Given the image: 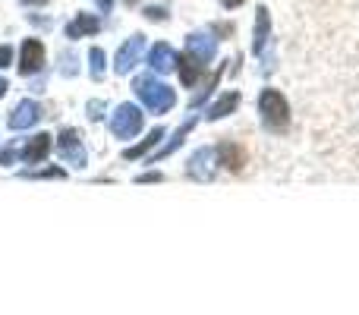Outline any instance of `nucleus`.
<instances>
[{
  "instance_id": "6",
  "label": "nucleus",
  "mask_w": 359,
  "mask_h": 315,
  "mask_svg": "<svg viewBox=\"0 0 359 315\" xmlns=\"http://www.w3.org/2000/svg\"><path fill=\"white\" fill-rule=\"evenodd\" d=\"M41 117H44V107L38 105L35 98H25L13 107V114L6 117V126H10L13 133H22V130H29V126H35Z\"/></svg>"
},
{
  "instance_id": "24",
  "label": "nucleus",
  "mask_w": 359,
  "mask_h": 315,
  "mask_svg": "<svg viewBox=\"0 0 359 315\" xmlns=\"http://www.w3.org/2000/svg\"><path fill=\"white\" fill-rule=\"evenodd\" d=\"M104 101H88V105H86V114H88V120H101V117H104Z\"/></svg>"
},
{
  "instance_id": "1",
  "label": "nucleus",
  "mask_w": 359,
  "mask_h": 315,
  "mask_svg": "<svg viewBox=\"0 0 359 315\" xmlns=\"http://www.w3.org/2000/svg\"><path fill=\"white\" fill-rule=\"evenodd\" d=\"M133 92H136V98L142 101L151 114H158V117L174 111V105H177V92L170 86H164V82L158 79V73L136 76V79H133Z\"/></svg>"
},
{
  "instance_id": "2",
  "label": "nucleus",
  "mask_w": 359,
  "mask_h": 315,
  "mask_svg": "<svg viewBox=\"0 0 359 315\" xmlns=\"http://www.w3.org/2000/svg\"><path fill=\"white\" fill-rule=\"evenodd\" d=\"M259 114H262L265 130H271V133H284L290 126V105H287V98L278 88H265L259 95Z\"/></svg>"
},
{
  "instance_id": "33",
  "label": "nucleus",
  "mask_w": 359,
  "mask_h": 315,
  "mask_svg": "<svg viewBox=\"0 0 359 315\" xmlns=\"http://www.w3.org/2000/svg\"><path fill=\"white\" fill-rule=\"evenodd\" d=\"M22 4H25V6H32V4H35V6H41V4H48V0H22Z\"/></svg>"
},
{
  "instance_id": "22",
  "label": "nucleus",
  "mask_w": 359,
  "mask_h": 315,
  "mask_svg": "<svg viewBox=\"0 0 359 315\" xmlns=\"http://www.w3.org/2000/svg\"><path fill=\"white\" fill-rule=\"evenodd\" d=\"M88 69H92V79H104V51L101 48L88 51Z\"/></svg>"
},
{
  "instance_id": "31",
  "label": "nucleus",
  "mask_w": 359,
  "mask_h": 315,
  "mask_svg": "<svg viewBox=\"0 0 359 315\" xmlns=\"http://www.w3.org/2000/svg\"><path fill=\"white\" fill-rule=\"evenodd\" d=\"M221 4H224V6H227V10H233V6H240V4H243V0H221Z\"/></svg>"
},
{
  "instance_id": "17",
  "label": "nucleus",
  "mask_w": 359,
  "mask_h": 315,
  "mask_svg": "<svg viewBox=\"0 0 359 315\" xmlns=\"http://www.w3.org/2000/svg\"><path fill=\"white\" fill-rule=\"evenodd\" d=\"M192 126H196V117H189V120H186V123L180 126V130L174 133V136H170V142H168V145H161V149H158L155 155L149 158L151 164H158V161H161V158H170V155H174V152L180 149V145H183V139L189 136V130H192Z\"/></svg>"
},
{
  "instance_id": "9",
  "label": "nucleus",
  "mask_w": 359,
  "mask_h": 315,
  "mask_svg": "<svg viewBox=\"0 0 359 315\" xmlns=\"http://www.w3.org/2000/svg\"><path fill=\"white\" fill-rule=\"evenodd\" d=\"M151 67V73H174L177 69V63H180V54L174 48H170L168 41H158V44H151V51H149V60H145Z\"/></svg>"
},
{
  "instance_id": "21",
  "label": "nucleus",
  "mask_w": 359,
  "mask_h": 315,
  "mask_svg": "<svg viewBox=\"0 0 359 315\" xmlns=\"http://www.w3.org/2000/svg\"><path fill=\"white\" fill-rule=\"evenodd\" d=\"M16 161H22V139H13V142L0 152V164H4V167L16 164Z\"/></svg>"
},
{
  "instance_id": "10",
  "label": "nucleus",
  "mask_w": 359,
  "mask_h": 315,
  "mask_svg": "<svg viewBox=\"0 0 359 315\" xmlns=\"http://www.w3.org/2000/svg\"><path fill=\"white\" fill-rule=\"evenodd\" d=\"M54 149V136L48 133H35L32 139H22V161L25 164H41Z\"/></svg>"
},
{
  "instance_id": "29",
  "label": "nucleus",
  "mask_w": 359,
  "mask_h": 315,
  "mask_svg": "<svg viewBox=\"0 0 359 315\" xmlns=\"http://www.w3.org/2000/svg\"><path fill=\"white\" fill-rule=\"evenodd\" d=\"M29 22H32V25H38V29H50V19H41V16H35V13L29 16Z\"/></svg>"
},
{
  "instance_id": "26",
  "label": "nucleus",
  "mask_w": 359,
  "mask_h": 315,
  "mask_svg": "<svg viewBox=\"0 0 359 315\" xmlns=\"http://www.w3.org/2000/svg\"><path fill=\"white\" fill-rule=\"evenodd\" d=\"M44 86H48V76H44V69H41V73H38V79H32L29 92H32V95H41V92H44Z\"/></svg>"
},
{
  "instance_id": "25",
  "label": "nucleus",
  "mask_w": 359,
  "mask_h": 315,
  "mask_svg": "<svg viewBox=\"0 0 359 315\" xmlns=\"http://www.w3.org/2000/svg\"><path fill=\"white\" fill-rule=\"evenodd\" d=\"M145 16H149L151 22H164V19H168V10H164V6H149Z\"/></svg>"
},
{
  "instance_id": "27",
  "label": "nucleus",
  "mask_w": 359,
  "mask_h": 315,
  "mask_svg": "<svg viewBox=\"0 0 359 315\" xmlns=\"http://www.w3.org/2000/svg\"><path fill=\"white\" fill-rule=\"evenodd\" d=\"M13 63V48L10 44H0V69H6Z\"/></svg>"
},
{
  "instance_id": "14",
  "label": "nucleus",
  "mask_w": 359,
  "mask_h": 315,
  "mask_svg": "<svg viewBox=\"0 0 359 315\" xmlns=\"http://www.w3.org/2000/svg\"><path fill=\"white\" fill-rule=\"evenodd\" d=\"M236 107H240V92H224L215 105H208V114H205V117L208 120H224V117H230Z\"/></svg>"
},
{
  "instance_id": "15",
  "label": "nucleus",
  "mask_w": 359,
  "mask_h": 315,
  "mask_svg": "<svg viewBox=\"0 0 359 315\" xmlns=\"http://www.w3.org/2000/svg\"><path fill=\"white\" fill-rule=\"evenodd\" d=\"M164 136H168V130H164V126H155V130H151L149 136H145V139H142V142H139V145H133V149H126V152H123V158H126V161L145 158V155H149L151 149H155V145H161V139H164Z\"/></svg>"
},
{
  "instance_id": "8",
  "label": "nucleus",
  "mask_w": 359,
  "mask_h": 315,
  "mask_svg": "<svg viewBox=\"0 0 359 315\" xmlns=\"http://www.w3.org/2000/svg\"><path fill=\"white\" fill-rule=\"evenodd\" d=\"M186 54H189L192 60H198L202 67H208V63L215 60V54H217V44H215V38H211L208 32H192V35L186 38Z\"/></svg>"
},
{
  "instance_id": "16",
  "label": "nucleus",
  "mask_w": 359,
  "mask_h": 315,
  "mask_svg": "<svg viewBox=\"0 0 359 315\" xmlns=\"http://www.w3.org/2000/svg\"><path fill=\"white\" fill-rule=\"evenodd\" d=\"M268 38H271V16H268L265 6H259V10H255V38H252V51H255V54H262V51H265Z\"/></svg>"
},
{
  "instance_id": "7",
  "label": "nucleus",
  "mask_w": 359,
  "mask_h": 315,
  "mask_svg": "<svg viewBox=\"0 0 359 315\" xmlns=\"http://www.w3.org/2000/svg\"><path fill=\"white\" fill-rule=\"evenodd\" d=\"M44 69V44L38 38H25L22 51H19V73L22 76H35Z\"/></svg>"
},
{
  "instance_id": "28",
  "label": "nucleus",
  "mask_w": 359,
  "mask_h": 315,
  "mask_svg": "<svg viewBox=\"0 0 359 315\" xmlns=\"http://www.w3.org/2000/svg\"><path fill=\"white\" fill-rule=\"evenodd\" d=\"M139 183H161L164 180V173H158V170H151V173H142V177H136Z\"/></svg>"
},
{
  "instance_id": "4",
  "label": "nucleus",
  "mask_w": 359,
  "mask_h": 315,
  "mask_svg": "<svg viewBox=\"0 0 359 315\" xmlns=\"http://www.w3.org/2000/svg\"><path fill=\"white\" fill-rule=\"evenodd\" d=\"M57 155H60L63 164H69V167H86L88 164V155H86V145H82V139H79V133L76 130H60V136H57Z\"/></svg>"
},
{
  "instance_id": "19",
  "label": "nucleus",
  "mask_w": 359,
  "mask_h": 315,
  "mask_svg": "<svg viewBox=\"0 0 359 315\" xmlns=\"http://www.w3.org/2000/svg\"><path fill=\"white\" fill-rule=\"evenodd\" d=\"M25 180H63L67 170L60 164H50V167H38V170H22Z\"/></svg>"
},
{
  "instance_id": "3",
  "label": "nucleus",
  "mask_w": 359,
  "mask_h": 315,
  "mask_svg": "<svg viewBox=\"0 0 359 315\" xmlns=\"http://www.w3.org/2000/svg\"><path fill=\"white\" fill-rule=\"evenodd\" d=\"M107 126H111V133L117 139H133V136H139V133H142L145 114H142V107H136L133 101H126V105H120L117 111L111 114Z\"/></svg>"
},
{
  "instance_id": "18",
  "label": "nucleus",
  "mask_w": 359,
  "mask_h": 315,
  "mask_svg": "<svg viewBox=\"0 0 359 315\" xmlns=\"http://www.w3.org/2000/svg\"><path fill=\"white\" fill-rule=\"evenodd\" d=\"M177 73H180V82H183L186 88H192L198 79H202L205 67L198 60H192L189 54H183V57H180V63H177Z\"/></svg>"
},
{
  "instance_id": "32",
  "label": "nucleus",
  "mask_w": 359,
  "mask_h": 315,
  "mask_svg": "<svg viewBox=\"0 0 359 315\" xmlns=\"http://www.w3.org/2000/svg\"><path fill=\"white\" fill-rule=\"evenodd\" d=\"M6 88H10V86H6V79H4V76H0V98H4V95H6Z\"/></svg>"
},
{
  "instance_id": "34",
  "label": "nucleus",
  "mask_w": 359,
  "mask_h": 315,
  "mask_svg": "<svg viewBox=\"0 0 359 315\" xmlns=\"http://www.w3.org/2000/svg\"><path fill=\"white\" fill-rule=\"evenodd\" d=\"M126 4H130V6H133V4H139V0H126Z\"/></svg>"
},
{
  "instance_id": "30",
  "label": "nucleus",
  "mask_w": 359,
  "mask_h": 315,
  "mask_svg": "<svg viewBox=\"0 0 359 315\" xmlns=\"http://www.w3.org/2000/svg\"><path fill=\"white\" fill-rule=\"evenodd\" d=\"M95 4H98L101 13H111V10H114V0H95Z\"/></svg>"
},
{
  "instance_id": "20",
  "label": "nucleus",
  "mask_w": 359,
  "mask_h": 315,
  "mask_svg": "<svg viewBox=\"0 0 359 315\" xmlns=\"http://www.w3.org/2000/svg\"><path fill=\"white\" fill-rule=\"evenodd\" d=\"M221 73H224V67H221V69H217V73H215V76H211V79H208V82H205V86H202V92H198V95H192V101H189V107H192V111H196V107H198V105H202V101H205V98H208V95H211V92H215V88H217V82H221Z\"/></svg>"
},
{
  "instance_id": "13",
  "label": "nucleus",
  "mask_w": 359,
  "mask_h": 315,
  "mask_svg": "<svg viewBox=\"0 0 359 315\" xmlns=\"http://www.w3.org/2000/svg\"><path fill=\"white\" fill-rule=\"evenodd\" d=\"M98 32H101V19L92 16V13H76V19L67 25L69 41H76V38H82V35H98Z\"/></svg>"
},
{
  "instance_id": "12",
  "label": "nucleus",
  "mask_w": 359,
  "mask_h": 315,
  "mask_svg": "<svg viewBox=\"0 0 359 315\" xmlns=\"http://www.w3.org/2000/svg\"><path fill=\"white\" fill-rule=\"evenodd\" d=\"M215 155H217V164L221 167H227V170H243V164H246V149L243 145H236V142H221L215 149Z\"/></svg>"
},
{
  "instance_id": "5",
  "label": "nucleus",
  "mask_w": 359,
  "mask_h": 315,
  "mask_svg": "<svg viewBox=\"0 0 359 315\" xmlns=\"http://www.w3.org/2000/svg\"><path fill=\"white\" fill-rule=\"evenodd\" d=\"M142 57H145V35L126 38V41L120 44V51L114 54V73H120V76L133 73V69L142 63Z\"/></svg>"
},
{
  "instance_id": "11",
  "label": "nucleus",
  "mask_w": 359,
  "mask_h": 315,
  "mask_svg": "<svg viewBox=\"0 0 359 315\" xmlns=\"http://www.w3.org/2000/svg\"><path fill=\"white\" fill-rule=\"evenodd\" d=\"M215 164H217L215 149H198L196 155L189 158V164H186V177H192V180H211V177H215Z\"/></svg>"
},
{
  "instance_id": "23",
  "label": "nucleus",
  "mask_w": 359,
  "mask_h": 315,
  "mask_svg": "<svg viewBox=\"0 0 359 315\" xmlns=\"http://www.w3.org/2000/svg\"><path fill=\"white\" fill-rule=\"evenodd\" d=\"M79 73V57L73 51H63L60 54V76H76Z\"/></svg>"
}]
</instances>
